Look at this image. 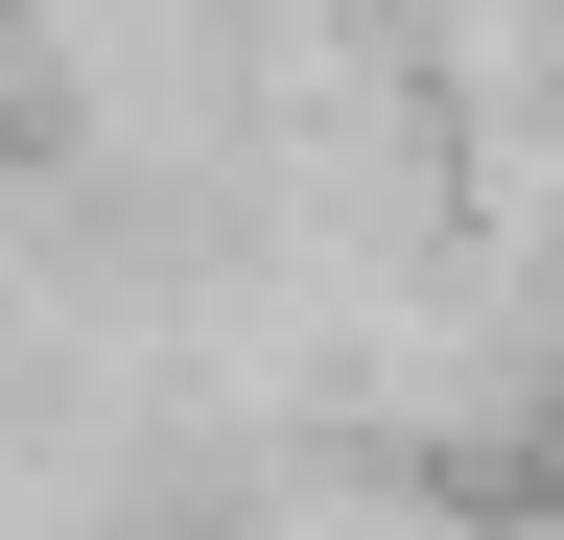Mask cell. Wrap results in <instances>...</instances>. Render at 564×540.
I'll use <instances>...</instances> for the list:
<instances>
[{"instance_id":"obj_1","label":"cell","mask_w":564,"mask_h":540,"mask_svg":"<svg viewBox=\"0 0 564 540\" xmlns=\"http://www.w3.org/2000/svg\"><path fill=\"white\" fill-rule=\"evenodd\" d=\"M259 540H447V517H423V494H400V470H306V494H282Z\"/></svg>"}]
</instances>
